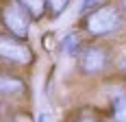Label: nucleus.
I'll return each instance as SVG.
<instances>
[{"instance_id": "nucleus-1", "label": "nucleus", "mask_w": 126, "mask_h": 122, "mask_svg": "<svg viewBox=\"0 0 126 122\" xmlns=\"http://www.w3.org/2000/svg\"><path fill=\"white\" fill-rule=\"evenodd\" d=\"M80 24H83V31L91 37H109V35H115L117 31L124 28L126 13L120 7L104 2L102 7L85 13Z\"/></svg>"}, {"instance_id": "nucleus-2", "label": "nucleus", "mask_w": 126, "mask_h": 122, "mask_svg": "<svg viewBox=\"0 0 126 122\" xmlns=\"http://www.w3.org/2000/svg\"><path fill=\"white\" fill-rule=\"evenodd\" d=\"M76 65H78V72L85 74V76H100L104 74L111 65H113V52L109 46H102V44H89L78 52L76 57Z\"/></svg>"}, {"instance_id": "nucleus-3", "label": "nucleus", "mask_w": 126, "mask_h": 122, "mask_svg": "<svg viewBox=\"0 0 126 122\" xmlns=\"http://www.w3.org/2000/svg\"><path fill=\"white\" fill-rule=\"evenodd\" d=\"M0 22H2L4 31L9 35L20 37V39H28L31 26H33L35 20L31 18V13L17 0H4L2 7H0Z\"/></svg>"}, {"instance_id": "nucleus-4", "label": "nucleus", "mask_w": 126, "mask_h": 122, "mask_svg": "<svg viewBox=\"0 0 126 122\" xmlns=\"http://www.w3.org/2000/svg\"><path fill=\"white\" fill-rule=\"evenodd\" d=\"M0 61L17 68H28L35 61V50L26 44V39L0 33Z\"/></svg>"}, {"instance_id": "nucleus-5", "label": "nucleus", "mask_w": 126, "mask_h": 122, "mask_svg": "<svg viewBox=\"0 0 126 122\" xmlns=\"http://www.w3.org/2000/svg\"><path fill=\"white\" fill-rule=\"evenodd\" d=\"M26 94H28V85L22 76L0 74V98L9 100V98H22Z\"/></svg>"}, {"instance_id": "nucleus-6", "label": "nucleus", "mask_w": 126, "mask_h": 122, "mask_svg": "<svg viewBox=\"0 0 126 122\" xmlns=\"http://www.w3.org/2000/svg\"><path fill=\"white\" fill-rule=\"evenodd\" d=\"M59 48H61V52L67 55V57H78V52L85 48V46H83V35H80L78 31H70V33L61 39Z\"/></svg>"}, {"instance_id": "nucleus-7", "label": "nucleus", "mask_w": 126, "mask_h": 122, "mask_svg": "<svg viewBox=\"0 0 126 122\" xmlns=\"http://www.w3.org/2000/svg\"><path fill=\"white\" fill-rule=\"evenodd\" d=\"M17 2L31 13L33 20H44L46 13H48V2L46 0H17Z\"/></svg>"}, {"instance_id": "nucleus-8", "label": "nucleus", "mask_w": 126, "mask_h": 122, "mask_svg": "<svg viewBox=\"0 0 126 122\" xmlns=\"http://www.w3.org/2000/svg\"><path fill=\"white\" fill-rule=\"evenodd\" d=\"M111 120L126 122V94H120L111 100Z\"/></svg>"}, {"instance_id": "nucleus-9", "label": "nucleus", "mask_w": 126, "mask_h": 122, "mask_svg": "<svg viewBox=\"0 0 126 122\" xmlns=\"http://www.w3.org/2000/svg\"><path fill=\"white\" fill-rule=\"evenodd\" d=\"M48 2V13H50V18H61L65 9L70 7V0H46Z\"/></svg>"}, {"instance_id": "nucleus-10", "label": "nucleus", "mask_w": 126, "mask_h": 122, "mask_svg": "<svg viewBox=\"0 0 126 122\" xmlns=\"http://www.w3.org/2000/svg\"><path fill=\"white\" fill-rule=\"evenodd\" d=\"M4 122H35V118H33L28 111H15V113H11Z\"/></svg>"}, {"instance_id": "nucleus-11", "label": "nucleus", "mask_w": 126, "mask_h": 122, "mask_svg": "<svg viewBox=\"0 0 126 122\" xmlns=\"http://www.w3.org/2000/svg\"><path fill=\"white\" fill-rule=\"evenodd\" d=\"M102 4H104V0H83V2H80V13L85 15V13L94 11V9L102 7Z\"/></svg>"}, {"instance_id": "nucleus-12", "label": "nucleus", "mask_w": 126, "mask_h": 122, "mask_svg": "<svg viewBox=\"0 0 126 122\" xmlns=\"http://www.w3.org/2000/svg\"><path fill=\"white\" fill-rule=\"evenodd\" d=\"M74 122H107V120H104V118H100L98 113H94V111H91V113L87 111V113H80Z\"/></svg>"}, {"instance_id": "nucleus-13", "label": "nucleus", "mask_w": 126, "mask_h": 122, "mask_svg": "<svg viewBox=\"0 0 126 122\" xmlns=\"http://www.w3.org/2000/svg\"><path fill=\"white\" fill-rule=\"evenodd\" d=\"M120 72H122V74H126V55L122 57V61H120Z\"/></svg>"}, {"instance_id": "nucleus-14", "label": "nucleus", "mask_w": 126, "mask_h": 122, "mask_svg": "<svg viewBox=\"0 0 126 122\" xmlns=\"http://www.w3.org/2000/svg\"><path fill=\"white\" fill-rule=\"evenodd\" d=\"M37 122H48V116H46V113H41V116H39V120Z\"/></svg>"}, {"instance_id": "nucleus-15", "label": "nucleus", "mask_w": 126, "mask_h": 122, "mask_svg": "<svg viewBox=\"0 0 126 122\" xmlns=\"http://www.w3.org/2000/svg\"><path fill=\"white\" fill-rule=\"evenodd\" d=\"M120 9H122V11L126 13V0H120Z\"/></svg>"}]
</instances>
